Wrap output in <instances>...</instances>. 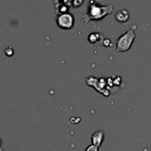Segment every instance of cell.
Returning a JSON list of instances; mask_svg holds the SVG:
<instances>
[{
	"label": "cell",
	"mask_w": 151,
	"mask_h": 151,
	"mask_svg": "<svg viewBox=\"0 0 151 151\" xmlns=\"http://www.w3.org/2000/svg\"><path fill=\"white\" fill-rule=\"evenodd\" d=\"M102 38V35L99 33H91L88 36V41L90 43H96Z\"/></svg>",
	"instance_id": "obj_6"
},
{
	"label": "cell",
	"mask_w": 151,
	"mask_h": 151,
	"mask_svg": "<svg viewBox=\"0 0 151 151\" xmlns=\"http://www.w3.org/2000/svg\"><path fill=\"white\" fill-rule=\"evenodd\" d=\"M58 25L64 29H70L73 27V24H74V18L73 17L72 14L70 13H62L60 14L58 19Z\"/></svg>",
	"instance_id": "obj_3"
},
{
	"label": "cell",
	"mask_w": 151,
	"mask_h": 151,
	"mask_svg": "<svg viewBox=\"0 0 151 151\" xmlns=\"http://www.w3.org/2000/svg\"><path fill=\"white\" fill-rule=\"evenodd\" d=\"M135 33L134 28H132L128 30L127 33L119 36V38L117 41V51L118 52H126L130 50L132 47V44L135 39Z\"/></svg>",
	"instance_id": "obj_2"
},
{
	"label": "cell",
	"mask_w": 151,
	"mask_h": 151,
	"mask_svg": "<svg viewBox=\"0 0 151 151\" xmlns=\"http://www.w3.org/2000/svg\"><path fill=\"white\" fill-rule=\"evenodd\" d=\"M129 17H130L129 12L126 9H123V10L118 12L115 15V18L119 22H127L129 19Z\"/></svg>",
	"instance_id": "obj_5"
},
{
	"label": "cell",
	"mask_w": 151,
	"mask_h": 151,
	"mask_svg": "<svg viewBox=\"0 0 151 151\" xmlns=\"http://www.w3.org/2000/svg\"><path fill=\"white\" fill-rule=\"evenodd\" d=\"M85 151H99V149L97 147H96L95 145L91 144V145L87 147V149L85 150Z\"/></svg>",
	"instance_id": "obj_7"
},
{
	"label": "cell",
	"mask_w": 151,
	"mask_h": 151,
	"mask_svg": "<svg viewBox=\"0 0 151 151\" xmlns=\"http://www.w3.org/2000/svg\"><path fill=\"white\" fill-rule=\"evenodd\" d=\"M104 132L102 131V130H99V131L95 132L92 134V136H91L92 144L95 145L97 148H99L102 145V143L104 142Z\"/></svg>",
	"instance_id": "obj_4"
},
{
	"label": "cell",
	"mask_w": 151,
	"mask_h": 151,
	"mask_svg": "<svg viewBox=\"0 0 151 151\" xmlns=\"http://www.w3.org/2000/svg\"><path fill=\"white\" fill-rule=\"evenodd\" d=\"M113 12V4H101L99 2L92 1L88 6L87 13L82 17L85 23L89 22L90 20H100L104 19L108 14Z\"/></svg>",
	"instance_id": "obj_1"
}]
</instances>
